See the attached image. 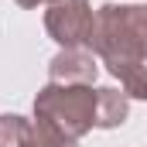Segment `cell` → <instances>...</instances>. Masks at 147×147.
Here are the masks:
<instances>
[{
    "label": "cell",
    "mask_w": 147,
    "mask_h": 147,
    "mask_svg": "<svg viewBox=\"0 0 147 147\" xmlns=\"http://www.w3.org/2000/svg\"><path fill=\"white\" fill-rule=\"evenodd\" d=\"M86 48L99 58L147 62V7L144 3H103L92 17V34Z\"/></svg>",
    "instance_id": "cell-1"
},
{
    "label": "cell",
    "mask_w": 147,
    "mask_h": 147,
    "mask_svg": "<svg viewBox=\"0 0 147 147\" xmlns=\"http://www.w3.org/2000/svg\"><path fill=\"white\" fill-rule=\"evenodd\" d=\"M34 120L65 134V137H86L96 127V89L92 86H58L48 82L34 96Z\"/></svg>",
    "instance_id": "cell-2"
},
{
    "label": "cell",
    "mask_w": 147,
    "mask_h": 147,
    "mask_svg": "<svg viewBox=\"0 0 147 147\" xmlns=\"http://www.w3.org/2000/svg\"><path fill=\"white\" fill-rule=\"evenodd\" d=\"M96 10L89 0H48L45 7V31L62 48H86L92 34Z\"/></svg>",
    "instance_id": "cell-3"
},
{
    "label": "cell",
    "mask_w": 147,
    "mask_h": 147,
    "mask_svg": "<svg viewBox=\"0 0 147 147\" xmlns=\"http://www.w3.org/2000/svg\"><path fill=\"white\" fill-rule=\"evenodd\" d=\"M99 75V62L89 48H62L48 62V82L58 86H92Z\"/></svg>",
    "instance_id": "cell-4"
},
{
    "label": "cell",
    "mask_w": 147,
    "mask_h": 147,
    "mask_svg": "<svg viewBox=\"0 0 147 147\" xmlns=\"http://www.w3.org/2000/svg\"><path fill=\"white\" fill-rule=\"evenodd\" d=\"M106 72L120 79L127 99H147V62L137 58H103Z\"/></svg>",
    "instance_id": "cell-5"
},
{
    "label": "cell",
    "mask_w": 147,
    "mask_h": 147,
    "mask_svg": "<svg viewBox=\"0 0 147 147\" xmlns=\"http://www.w3.org/2000/svg\"><path fill=\"white\" fill-rule=\"evenodd\" d=\"M127 116H130V99H127V92L96 89V127H99V130H113V127L127 123Z\"/></svg>",
    "instance_id": "cell-6"
},
{
    "label": "cell",
    "mask_w": 147,
    "mask_h": 147,
    "mask_svg": "<svg viewBox=\"0 0 147 147\" xmlns=\"http://www.w3.org/2000/svg\"><path fill=\"white\" fill-rule=\"evenodd\" d=\"M34 123L17 113H0V147H24L31 140Z\"/></svg>",
    "instance_id": "cell-7"
},
{
    "label": "cell",
    "mask_w": 147,
    "mask_h": 147,
    "mask_svg": "<svg viewBox=\"0 0 147 147\" xmlns=\"http://www.w3.org/2000/svg\"><path fill=\"white\" fill-rule=\"evenodd\" d=\"M31 140H34V147H75L72 137H65V134H58L38 120H34V130H31Z\"/></svg>",
    "instance_id": "cell-8"
},
{
    "label": "cell",
    "mask_w": 147,
    "mask_h": 147,
    "mask_svg": "<svg viewBox=\"0 0 147 147\" xmlns=\"http://www.w3.org/2000/svg\"><path fill=\"white\" fill-rule=\"evenodd\" d=\"M24 147H34V140H28V144H24Z\"/></svg>",
    "instance_id": "cell-9"
}]
</instances>
